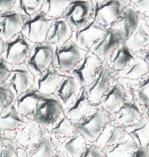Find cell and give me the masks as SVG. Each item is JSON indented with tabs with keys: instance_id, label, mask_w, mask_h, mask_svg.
Instances as JSON below:
<instances>
[{
	"instance_id": "6da1fadb",
	"label": "cell",
	"mask_w": 149,
	"mask_h": 157,
	"mask_svg": "<svg viewBox=\"0 0 149 157\" xmlns=\"http://www.w3.org/2000/svg\"><path fill=\"white\" fill-rule=\"evenodd\" d=\"M109 122V113L99 106L94 113L82 118L75 125L89 144L94 143Z\"/></svg>"
},
{
	"instance_id": "7a4b0ae2",
	"label": "cell",
	"mask_w": 149,
	"mask_h": 157,
	"mask_svg": "<svg viewBox=\"0 0 149 157\" xmlns=\"http://www.w3.org/2000/svg\"><path fill=\"white\" fill-rule=\"evenodd\" d=\"M63 111L60 102L54 94H41L34 112L33 120L40 124L43 129L49 130Z\"/></svg>"
},
{
	"instance_id": "3957f363",
	"label": "cell",
	"mask_w": 149,
	"mask_h": 157,
	"mask_svg": "<svg viewBox=\"0 0 149 157\" xmlns=\"http://www.w3.org/2000/svg\"><path fill=\"white\" fill-rule=\"evenodd\" d=\"M34 44L20 33L4 42L1 56L12 66L25 63Z\"/></svg>"
},
{
	"instance_id": "277c9868",
	"label": "cell",
	"mask_w": 149,
	"mask_h": 157,
	"mask_svg": "<svg viewBox=\"0 0 149 157\" xmlns=\"http://www.w3.org/2000/svg\"><path fill=\"white\" fill-rule=\"evenodd\" d=\"M54 18L47 15L42 11L29 17H24V25L22 33L33 43L45 41Z\"/></svg>"
},
{
	"instance_id": "5b68a950",
	"label": "cell",
	"mask_w": 149,
	"mask_h": 157,
	"mask_svg": "<svg viewBox=\"0 0 149 157\" xmlns=\"http://www.w3.org/2000/svg\"><path fill=\"white\" fill-rule=\"evenodd\" d=\"M87 52L70 40L64 45L54 47L53 65L64 73L70 72Z\"/></svg>"
},
{
	"instance_id": "8992f818",
	"label": "cell",
	"mask_w": 149,
	"mask_h": 157,
	"mask_svg": "<svg viewBox=\"0 0 149 157\" xmlns=\"http://www.w3.org/2000/svg\"><path fill=\"white\" fill-rule=\"evenodd\" d=\"M54 52V47L47 41L36 43L25 63L35 76L53 65Z\"/></svg>"
},
{
	"instance_id": "52a82bcc",
	"label": "cell",
	"mask_w": 149,
	"mask_h": 157,
	"mask_svg": "<svg viewBox=\"0 0 149 157\" xmlns=\"http://www.w3.org/2000/svg\"><path fill=\"white\" fill-rule=\"evenodd\" d=\"M125 7L122 0H105L94 6L93 19L104 28H111L121 17Z\"/></svg>"
},
{
	"instance_id": "ba28073f",
	"label": "cell",
	"mask_w": 149,
	"mask_h": 157,
	"mask_svg": "<svg viewBox=\"0 0 149 157\" xmlns=\"http://www.w3.org/2000/svg\"><path fill=\"white\" fill-rule=\"evenodd\" d=\"M114 79V71L109 65L103 62L96 73L92 83L84 87L90 101L96 105H99L102 97L112 87Z\"/></svg>"
},
{
	"instance_id": "9c48e42d",
	"label": "cell",
	"mask_w": 149,
	"mask_h": 157,
	"mask_svg": "<svg viewBox=\"0 0 149 157\" xmlns=\"http://www.w3.org/2000/svg\"><path fill=\"white\" fill-rule=\"evenodd\" d=\"M93 10L94 6L90 0H72L62 17L75 30L93 18Z\"/></svg>"
},
{
	"instance_id": "30bf717a",
	"label": "cell",
	"mask_w": 149,
	"mask_h": 157,
	"mask_svg": "<svg viewBox=\"0 0 149 157\" xmlns=\"http://www.w3.org/2000/svg\"><path fill=\"white\" fill-rule=\"evenodd\" d=\"M34 75L25 63L13 66L5 84L8 87L14 98L32 88Z\"/></svg>"
},
{
	"instance_id": "8fae6325",
	"label": "cell",
	"mask_w": 149,
	"mask_h": 157,
	"mask_svg": "<svg viewBox=\"0 0 149 157\" xmlns=\"http://www.w3.org/2000/svg\"><path fill=\"white\" fill-rule=\"evenodd\" d=\"M105 29L92 18L84 25L73 30L71 40L80 49L88 51L101 38Z\"/></svg>"
},
{
	"instance_id": "7c38bea8",
	"label": "cell",
	"mask_w": 149,
	"mask_h": 157,
	"mask_svg": "<svg viewBox=\"0 0 149 157\" xmlns=\"http://www.w3.org/2000/svg\"><path fill=\"white\" fill-rule=\"evenodd\" d=\"M45 129L34 120L25 119L15 131V141L25 150L32 148L41 140Z\"/></svg>"
},
{
	"instance_id": "4fadbf2b",
	"label": "cell",
	"mask_w": 149,
	"mask_h": 157,
	"mask_svg": "<svg viewBox=\"0 0 149 157\" xmlns=\"http://www.w3.org/2000/svg\"><path fill=\"white\" fill-rule=\"evenodd\" d=\"M103 63L98 56L88 51L70 72L76 77L83 87H87L93 82Z\"/></svg>"
},
{
	"instance_id": "5bb4252c",
	"label": "cell",
	"mask_w": 149,
	"mask_h": 157,
	"mask_svg": "<svg viewBox=\"0 0 149 157\" xmlns=\"http://www.w3.org/2000/svg\"><path fill=\"white\" fill-rule=\"evenodd\" d=\"M24 25V17L14 7L0 12V37L4 42L21 33Z\"/></svg>"
},
{
	"instance_id": "9a60e30c",
	"label": "cell",
	"mask_w": 149,
	"mask_h": 157,
	"mask_svg": "<svg viewBox=\"0 0 149 157\" xmlns=\"http://www.w3.org/2000/svg\"><path fill=\"white\" fill-rule=\"evenodd\" d=\"M83 87L75 76L71 72L65 73L54 93L64 110L76 98Z\"/></svg>"
},
{
	"instance_id": "2e32d148",
	"label": "cell",
	"mask_w": 149,
	"mask_h": 157,
	"mask_svg": "<svg viewBox=\"0 0 149 157\" xmlns=\"http://www.w3.org/2000/svg\"><path fill=\"white\" fill-rule=\"evenodd\" d=\"M122 42L120 36L114 30L106 29L103 36L90 51L98 56L102 62L107 63Z\"/></svg>"
},
{
	"instance_id": "e0dca14e",
	"label": "cell",
	"mask_w": 149,
	"mask_h": 157,
	"mask_svg": "<svg viewBox=\"0 0 149 157\" xmlns=\"http://www.w3.org/2000/svg\"><path fill=\"white\" fill-rule=\"evenodd\" d=\"M140 21L138 10L133 6H126L121 17L111 29L114 30L125 43L135 32Z\"/></svg>"
},
{
	"instance_id": "ac0fdd59",
	"label": "cell",
	"mask_w": 149,
	"mask_h": 157,
	"mask_svg": "<svg viewBox=\"0 0 149 157\" xmlns=\"http://www.w3.org/2000/svg\"><path fill=\"white\" fill-rule=\"evenodd\" d=\"M65 74L53 65L42 73L34 76L33 87L41 94H54Z\"/></svg>"
},
{
	"instance_id": "d6986e66",
	"label": "cell",
	"mask_w": 149,
	"mask_h": 157,
	"mask_svg": "<svg viewBox=\"0 0 149 157\" xmlns=\"http://www.w3.org/2000/svg\"><path fill=\"white\" fill-rule=\"evenodd\" d=\"M98 107L89 100L85 88L83 87L76 98L64 110V113L66 118L75 124L82 118L94 113Z\"/></svg>"
},
{
	"instance_id": "ffe728a7",
	"label": "cell",
	"mask_w": 149,
	"mask_h": 157,
	"mask_svg": "<svg viewBox=\"0 0 149 157\" xmlns=\"http://www.w3.org/2000/svg\"><path fill=\"white\" fill-rule=\"evenodd\" d=\"M73 29L63 17L54 19L47 33L46 40L54 47H60L71 39Z\"/></svg>"
},
{
	"instance_id": "44dd1931",
	"label": "cell",
	"mask_w": 149,
	"mask_h": 157,
	"mask_svg": "<svg viewBox=\"0 0 149 157\" xmlns=\"http://www.w3.org/2000/svg\"><path fill=\"white\" fill-rule=\"evenodd\" d=\"M41 95L33 87L15 98L12 104L17 112L25 119L33 120V114Z\"/></svg>"
},
{
	"instance_id": "7402d4cb",
	"label": "cell",
	"mask_w": 149,
	"mask_h": 157,
	"mask_svg": "<svg viewBox=\"0 0 149 157\" xmlns=\"http://www.w3.org/2000/svg\"><path fill=\"white\" fill-rule=\"evenodd\" d=\"M88 143L80 132L73 134L57 143V150L66 157H80Z\"/></svg>"
},
{
	"instance_id": "603a6c76",
	"label": "cell",
	"mask_w": 149,
	"mask_h": 157,
	"mask_svg": "<svg viewBox=\"0 0 149 157\" xmlns=\"http://www.w3.org/2000/svg\"><path fill=\"white\" fill-rule=\"evenodd\" d=\"M127 95L124 87L117 83L111 87L100 101L98 106L102 108L108 113H116L127 102Z\"/></svg>"
},
{
	"instance_id": "cb8c5ba5",
	"label": "cell",
	"mask_w": 149,
	"mask_h": 157,
	"mask_svg": "<svg viewBox=\"0 0 149 157\" xmlns=\"http://www.w3.org/2000/svg\"><path fill=\"white\" fill-rule=\"evenodd\" d=\"M135 58L132 51L125 43L122 42L107 63L113 71L122 72L132 63Z\"/></svg>"
},
{
	"instance_id": "d4e9b609",
	"label": "cell",
	"mask_w": 149,
	"mask_h": 157,
	"mask_svg": "<svg viewBox=\"0 0 149 157\" xmlns=\"http://www.w3.org/2000/svg\"><path fill=\"white\" fill-rule=\"evenodd\" d=\"M25 150L28 157H53L58 152L57 141L46 130L38 144Z\"/></svg>"
},
{
	"instance_id": "484cf974",
	"label": "cell",
	"mask_w": 149,
	"mask_h": 157,
	"mask_svg": "<svg viewBox=\"0 0 149 157\" xmlns=\"http://www.w3.org/2000/svg\"><path fill=\"white\" fill-rule=\"evenodd\" d=\"M125 44L133 52L143 54L149 49V28L141 20L138 28Z\"/></svg>"
},
{
	"instance_id": "4316f807",
	"label": "cell",
	"mask_w": 149,
	"mask_h": 157,
	"mask_svg": "<svg viewBox=\"0 0 149 157\" xmlns=\"http://www.w3.org/2000/svg\"><path fill=\"white\" fill-rule=\"evenodd\" d=\"M124 136V132L120 126L110 122L93 144L100 148H108L122 140Z\"/></svg>"
},
{
	"instance_id": "83f0119b",
	"label": "cell",
	"mask_w": 149,
	"mask_h": 157,
	"mask_svg": "<svg viewBox=\"0 0 149 157\" xmlns=\"http://www.w3.org/2000/svg\"><path fill=\"white\" fill-rule=\"evenodd\" d=\"M126 130L138 148H146L149 143V119L145 118L135 125L128 126Z\"/></svg>"
},
{
	"instance_id": "f1b7e54d",
	"label": "cell",
	"mask_w": 149,
	"mask_h": 157,
	"mask_svg": "<svg viewBox=\"0 0 149 157\" xmlns=\"http://www.w3.org/2000/svg\"><path fill=\"white\" fill-rule=\"evenodd\" d=\"M48 131L58 143V141L73 134L76 129L75 124L66 118L63 111Z\"/></svg>"
},
{
	"instance_id": "f546056e",
	"label": "cell",
	"mask_w": 149,
	"mask_h": 157,
	"mask_svg": "<svg viewBox=\"0 0 149 157\" xmlns=\"http://www.w3.org/2000/svg\"><path fill=\"white\" fill-rule=\"evenodd\" d=\"M116 114L117 123L128 127L138 121L140 117V111L135 101H128L120 108Z\"/></svg>"
},
{
	"instance_id": "4dcf8cb0",
	"label": "cell",
	"mask_w": 149,
	"mask_h": 157,
	"mask_svg": "<svg viewBox=\"0 0 149 157\" xmlns=\"http://www.w3.org/2000/svg\"><path fill=\"white\" fill-rule=\"evenodd\" d=\"M25 118L11 104L0 113V129L15 132L22 124Z\"/></svg>"
},
{
	"instance_id": "1f68e13d",
	"label": "cell",
	"mask_w": 149,
	"mask_h": 157,
	"mask_svg": "<svg viewBox=\"0 0 149 157\" xmlns=\"http://www.w3.org/2000/svg\"><path fill=\"white\" fill-rule=\"evenodd\" d=\"M136 145L132 139H124L119 143L111 146L106 150L108 157H132Z\"/></svg>"
},
{
	"instance_id": "d6a6232c",
	"label": "cell",
	"mask_w": 149,
	"mask_h": 157,
	"mask_svg": "<svg viewBox=\"0 0 149 157\" xmlns=\"http://www.w3.org/2000/svg\"><path fill=\"white\" fill-rule=\"evenodd\" d=\"M124 78L129 80H138L149 76V65L142 57H136L132 63L122 72Z\"/></svg>"
},
{
	"instance_id": "836d02e7",
	"label": "cell",
	"mask_w": 149,
	"mask_h": 157,
	"mask_svg": "<svg viewBox=\"0 0 149 157\" xmlns=\"http://www.w3.org/2000/svg\"><path fill=\"white\" fill-rule=\"evenodd\" d=\"M72 0H44L41 11L54 19L62 17Z\"/></svg>"
},
{
	"instance_id": "e575fe53",
	"label": "cell",
	"mask_w": 149,
	"mask_h": 157,
	"mask_svg": "<svg viewBox=\"0 0 149 157\" xmlns=\"http://www.w3.org/2000/svg\"><path fill=\"white\" fill-rule=\"evenodd\" d=\"M44 0H17L15 7L24 17H29L41 11Z\"/></svg>"
},
{
	"instance_id": "d590c367",
	"label": "cell",
	"mask_w": 149,
	"mask_h": 157,
	"mask_svg": "<svg viewBox=\"0 0 149 157\" xmlns=\"http://www.w3.org/2000/svg\"><path fill=\"white\" fill-rule=\"evenodd\" d=\"M136 94L139 102L143 105H149V76L139 84Z\"/></svg>"
},
{
	"instance_id": "8d00e7d4",
	"label": "cell",
	"mask_w": 149,
	"mask_h": 157,
	"mask_svg": "<svg viewBox=\"0 0 149 157\" xmlns=\"http://www.w3.org/2000/svg\"><path fill=\"white\" fill-rule=\"evenodd\" d=\"M14 100L8 87L5 83L0 84V113L6 107L11 105Z\"/></svg>"
},
{
	"instance_id": "74e56055",
	"label": "cell",
	"mask_w": 149,
	"mask_h": 157,
	"mask_svg": "<svg viewBox=\"0 0 149 157\" xmlns=\"http://www.w3.org/2000/svg\"><path fill=\"white\" fill-rule=\"evenodd\" d=\"M13 66L0 56V84H4L11 73Z\"/></svg>"
},
{
	"instance_id": "f35d334b",
	"label": "cell",
	"mask_w": 149,
	"mask_h": 157,
	"mask_svg": "<svg viewBox=\"0 0 149 157\" xmlns=\"http://www.w3.org/2000/svg\"><path fill=\"white\" fill-rule=\"evenodd\" d=\"M15 132L0 129V151L8 144L15 141Z\"/></svg>"
},
{
	"instance_id": "ab89813d",
	"label": "cell",
	"mask_w": 149,
	"mask_h": 157,
	"mask_svg": "<svg viewBox=\"0 0 149 157\" xmlns=\"http://www.w3.org/2000/svg\"><path fill=\"white\" fill-rule=\"evenodd\" d=\"M80 157H105L101 148L93 143H89Z\"/></svg>"
},
{
	"instance_id": "60d3db41",
	"label": "cell",
	"mask_w": 149,
	"mask_h": 157,
	"mask_svg": "<svg viewBox=\"0 0 149 157\" xmlns=\"http://www.w3.org/2000/svg\"><path fill=\"white\" fill-rule=\"evenodd\" d=\"M18 146L14 141L0 151V157H16Z\"/></svg>"
},
{
	"instance_id": "b9f144b4",
	"label": "cell",
	"mask_w": 149,
	"mask_h": 157,
	"mask_svg": "<svg viewBox=\"0 0 149 157\" xmlns=\"http://www.w3.org/2000/svg\"><path fill=\"white\" fill-rule=\"evenodd\" d=\"M135 8L145 17L149 15V0H131Z\"/></svg>"
},
{
	"instance_id": "7bdbcfd3",
	"label": "cell",
	"mask_w": 149,
	"mask_h": 157,
	"mask_svg": "<svg viewBox=\"0 0 149 157\" xmlns=\"http://www.w3.org/2000/svg\"><path fill=\"white\" fill-rule=\"evenodd\" d=\"M17 0H0V12L5 11L14 8Z\"/></svg>"
},
{
	"instance_id": "ee69618b",
	"label": "cell",
	"mask_w": 149,
	"mask_h": 157,
	"mask_svg": "<svg viewBox=\"0 0 149 157\" xmlns=\"http://www.w3.org/2000/svg\"><path fill=\"white\" fill-rule=\"evenodd\" d=\"M132 157H149V153L146 149L138 148L134 152Z\"/></svg>"
},
{
	"instance_id": "f6af8a7d",
	"label": "cell",
	"mask_w": 149,
	"mask_h": 157,
	"mask_svg": "<svg viewBox=\"0 0 149 157\" xmlns=\"http://www.w3.org/2000/svg\"><path fill=\"white\" fill-rule=\"evenodd\" d=\"M16 157H28L26 151L21 147H18Z\"/></svg>"
},
{
	"instance_id": "bcb514c9",
	"label": "cell",
	"mask_w": 149,
	"mask_h": 157,
	"mask_svg": "<svg viewBox=\"0 0 149 157\" xmlns=\"http://www.w3.org/2000/svg\"><path fill=\"white\" fill-rule=\"evenodd\" d=\"M142 58H143L144 60L147 62V63L149 65V49L143 54V57Z\"/></svg>"
},
{
	"instance_id": "7dc6e473",
	"label": "cell",
	"mask_w": 149,
	"mask_h": 157,
	"mask_svg": "<svg viewBox=\"0 0 149 157\" xmlns=\"http://www.w3.org/2000/svg\"><path fill=\"white\" fill-rule=\"evenodd\" d=\"M93 3V6H96L102 4L103 2H104L105 0H90Z\"/></svg>"
},
{
	"instance_id": "c3c4849f",
	"label": "cell",
	"mask_w": 149,
	"mask_h": 157,
	"mask_svg": "<svg viewBox=\"0 0 149 157\" xmlns=\"http://www.w3.org/2000/svg\"><path fill=\"white\" fill-rule=\"evenodd\" d=\"M4 41L0 37V56H1L3 50H4Z\"/></svg>"
},
{
	"instance_id": "681fc988",
	"label": "cell",
	"mask_w": 149,
	"mask_h": 157,
	"mask_svg": "<svg viewBox=\"0 0 149 157\" xmlns=\"http://www.w3.org/2000/svg\"><path fill=\"white\" fill-rule=\"evenodd\" d=\"M66 157L64 155H63L62 154H61L60 152H58V154L57 155H55L54 157Z\"/></svg>"
},
{
	"instance_id": "f907efd6",
	"label": "cell",
	"mask_w": 149,
	"mask_h": 157,
	"mask_svg": "<svg viewBox=\"0 0 149 157\" xmlns=\"http://www.w3.org/2000/svg\"><path fill=\"white\" fill-rule=\"evenodd\" d=\"M145 22L146 23V25H147V26L149 28V15L148 17H146V20H145Z\"/></svg>"
},
{
	"instance_id": "816d5d0a",
	"label": "cell",
	"mask_w": 149,
	"mask_h": 157,
	"mask_svg": "<svg viewBox=\"0 0 149 157\" xmlns=\"http://www.w3.org/2000/svg\"><path fill=\"white\" fill-rule=\"evenodd\" d=\"M146 150H147V152L149 153V143L148 144V145L147 146V147H146Z\"/></svg>"
},
{
	"instance_id": "f5cc1de1",
	"label": "cell",
	"mask_w": 149,
	"mask_h": 157,
	"mask_svg": "<svg viewBox=\"0 0 149 157\" xmlns=\"http://www.w3.org/2000/svg\"><path fill=\"white\" fill-rule=\"evenodd\" d=\"M146 112H147V113H148V115H149V107H148V108H147V109H146Z\"/></svg>"
},
{
	"instance_id": "db71d44e",
	"label": "cell",
	"mask_w": 149,
	"mask_h": 157,
	"mask_svg": "<svg viewBox=\"0 0 149 157\" xmlns=\"http://www.w3.org/2000/svg\"><path fill=\"white\" fill-rule=\"evenodd\" d=\"M122 1H124V2H125V1H127V0H122Z\"/></svg>"
}]
</instances>
